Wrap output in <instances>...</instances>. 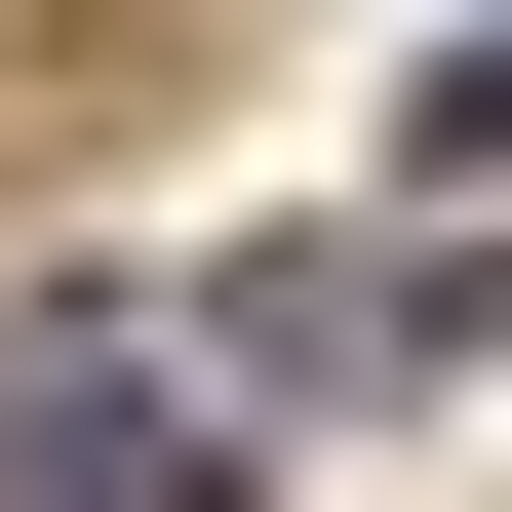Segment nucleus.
Instances as JSON below:
<instances>
[{
	"label": "nucleus",
	"instance_id": "obj_1",
	"mask_svg": "<svg viewBox=\"0 0 512 512\" xmlns=\"http://www.w3.org/2000/svg\"><path fill=\"white\" fill-rule=\"evenodd\" d=\"M0 512H197V434H158V355H40V394H0Z\"/></svg>",
	"mask_w": 512,
	"mask_h": 512
},
{
	"label": "nucleus",
	"instance_id": "obj_2",
	"mask_svg": "<svg viewBox=\"0 0 512 512\" xmlns=\"http://www.w3.org/2000/svg\"><path fill=\"white\" fill-rule=\"evenodd\" d=\"M434 158H512V40H473V79H434Z\"/></svg>",
	"mask_w": 512,
	"mask_h": 512
}]
</instances>
